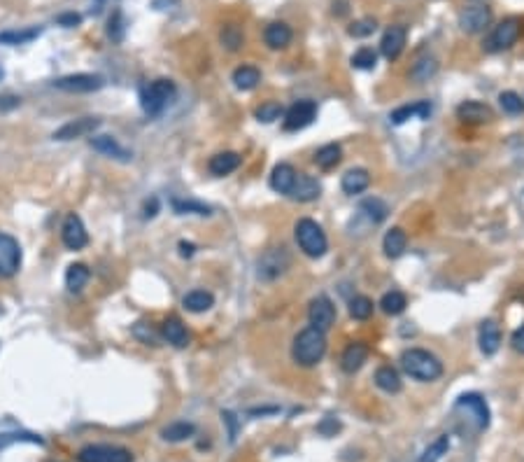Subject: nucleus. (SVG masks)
Instances as JSON below:
<instances>
[{
    "label": "nucleus",
    "mask_w": 524,
    "mask_h": 462,
    "mask_svg": "<svg viewBox=\"0 0 524 462\" xmlns=\"http://www.w3.org/2000/svg\"><path fill=\"white\" fill-rule=\"evenodd\" d=\"M401 369L410 378L422 383H431L436 378L443 376V362L438 359L434 352L424 348H408L401 352Z\"/></svg>",
    "instance_id": "f257e3e1"
},
{
    "label": "nucleus",
    "mask_w": 524,
    "mask_h": 462,
    "mask_svg": "<svg viewBox=\"0 0 524 462\" xmlns=\"http://www.w3.org/2000/svg\"><path fill=\"white\" fill-rule=\"evenodd\" d=\"M324 352H326V336L322 330H317V327H312V325L296 334V339L292 343V357H294V362L301 367L319 364Z\"/></svg>",
    "instance_id": "f03ea898"
},
{
    "label": "nucleus",
    "mask_w": 524,
    "mask_h": 462,
    "mask_svg": "<svg viewBox=\"0 0 524 462\" xmlns=\"http://www.w3.org/2000/svg\"><path fill=\"white\" fill-rule=\"evenodd\" d=\"M296 243H299V248L312 259L324 257L328 250L324 229L315 220H310V217H303V220L296 222Z\"/></svg>",
    "instance_id": "7ed1b4c3"
},
{
    "label": "nucleus",
    "mask_w": 524,
    "mask_h": 462,
    "mask_svg": "<svg viewBox=\"0 0 524 462\" xmlns=\"http://www.w3.org/2000/svg\"><path fill=\"white\" fill-rule=\"evenodd\" d=\"M175 94H177V87H175L173 80L161 78V80L149 82L140 94L142 110H145L149 117H159L166 110V105L175 98Z\"/></svg>",
    "instance_id": "20e7f679"
},
{
    "label": "nucleus",
    "mask_w": 524,
    "mask_h": 462,
    "mask_svg": "<svg viewBox=\"0 0 524 462\" xmlns=\"http://www.w3.org/2000/svg\"><path fill=\"white\" fill-rule=\"evenodd\" d=\"M292 266V255L289 250L284 246H275V248H268L264 255L259 257V264H257V273L261 280H277L280 275L287 273V268Z\"/></svg>",
    "instance_id": "39448f33"
},
{
    "label": "nucleus",
    "mask_w": 524,
    "mask_h": 462,
    "mask_svg": "<svg viewBox=\"0 0 524 462\" xmlns=\"http://www.w3.org/2000/svg\"><path fill=\"white\" fill-rule=\"evenodd\" d=\"M522 33V21L518 16H510V19H503L498 26H494V31L489 33L487 40H485V52L489 54H496V52H503V49H510L515 42H518Z\"/></svg>",
    "instance_id": "423d86ee"
},
{
    "label": "nucleus",
    "mask_w": 524,
    "mask_h": 462,
    "mask_svg": "<svg viewBox=\"0 0 524 462\" xmlns=\"http://www.w3.org/2000/svg\"><path fill=\"white\" fill-rule=\"evenodd\" d=\"M21 246L10 233L0 231V280L14 278L21 268Z\"/></svg>",
    "instance_id": "0eeeda50"
},
{
    "label": "nucleus",
    "mask_w": 524,
    "mask_h": 462,
    "mask_svg": "<svg viewBox=\"0 0 524 462\" xmlns=\"http://www.w3.org/2000/svg\"><path fill=\"white\" fill-rule=\"evenodd\" d=\"M80 462H133V453L109 443H89L77 453Z\"/></svg>",
    "instance_id": "6e6552de"
},
{
    "label": "nucleus",
    "mask_w": 524,
    "mask_h": 462,
    "mask_svg": "<svg viewBox=\"0 0 524 462\" xmlns=\"http://www.w3.org/2000/svg\"><path fill=\"white\" fill-rule=\"evenodd\" d=\"M103 84H105V80L100 78V75L75 73V75H65V78H58L54 82V87L65 91V94H91V91H98Z\"/></svg>",
    "instance_id": "1a4fd4ad"
},
{
    "label": "nucleus",
    "mask_w": 524,
    "mask_h": 462,
    "mask_svg": "<svg viewBox=\"0 0 524 462\" xmlns=\"http://www.w3.org/2000/svg\"><path fill=\"white\" fill-rule=\"evenodd\" d=\"M317 117V103L315 100H299L294 103L289 110L284 112V131H301L315 122Z\"/></svg>",
    "instance_id": "9d476101"
},
{
    "label": "nucleus",
    "mask_w": 524,
    "mask_h": 462,
    "mask_svg": "<svg viewBox=\"0 0 524 462\" xmlns=\"http://www.w3.org/2000/svg\"><path fill=\"white\" fill-rule=\"evenodd\" d=\"M61 241H63V246L68 248V250H73V252H77V250H82V248H87L89 246V233H87V226H84V222H82V217L80 215H75V213H70L63 220V226H61Z\"/></svg>",
    "instance_id": "9b49d317"
},
{
    "label": "nucleus",
    "mask_w": 524,
    "mask_h": 462,
    "mask_svg": "<svg viewBox=\"0 0 524 462\" xmlns=\"http://www.w3.org/2000/svg\"><path fill=\"white\" fill-rule=\"evenodd\" d=\"M308 320L312 327H317V330H322V332L331 330V325L336 322V306L326 294H319V297L310 301Z\"/></svg>",
    "instance_id": "f8f14e48"
},
{
    "label": "nucleus",
    "mask_w": 524,
    "mask_h": 462,
    "mask_svg": "<svg viewBox=\"0 0 524 462\" xmlns=\"http://www.w3.org/2000/svg\"><path fill=\"white\" fill-rule=\"evenodd\" d=\"M489 21H492V10L487 5H471L459 12V28L471 36L483 33L489 26Z\"/></svg>",
    "instance_id": "ddd939ff"
},
{
    "label": "nucleus",
    "mask_w": 524,
    "mask_h": 462,
    "mask_svg": "<svg viewBox=\"0 0 524 462\" xmlns=\"http://www.w3.org/2000/svg\"><path fill=\"white\" fill-rule=\"evenodd\" d=\"M454 409L469 411L471 418L476 420L478 430H487V427H489V409H487V401L480 397L478 392L461 394V397L457 399V404H454Z\"/></svg>",
    "instance_id": "4468645a"
},
{
    "label": "nucleus",
    "mask_w": 524,
    "mask_h": 462,
    "mask_svg": "<svg viewBox=\"0 0 524 462\" xmlns=\"http://www.w3.org/2000/svg\"><path fill=\"white\" fill-rule=\"evenodd\" d=\"M100 126V120L98 117H80V120H73L63 124L61 129L54 131V140H75V138H84L89 136V133H94L96 129Z\"/></svg>",
    "instance_id": "2eb2a0df"
},
{
    "label": "nucleus",
    "mask_w": 524,
    "mask_h": 462,
    "mask_svg": "<svg viewBox=\"0 0 524 462\" xmlns=\"http://www.w3.org/2000/svg\"><path fill=\"white\" fill-rule=\"evenodd\" d=\"M405 40H408V31H405V26H390L385 31L383 40H380V52H383L387 61H396V58L403 54Z\"/></svg>",
    "instance_id": "dca6fc26"
},
{
    "label": "nucleus",
    "mask_w": 524,
    "mask_h": 462,
    "mask_svg": "<svg viewBox=\"0 0 524 462\" xmlns=\"http://www.w3.org/2000/svg\"><path fill=\"white\" fill-rule=\"evenodd\" d=\"M319 194H322V184H319V180H315L312 175H306V173H296V182L289 191V196L294 201L310 204V201L319 199Z\"/></svg>",
    "instance_id": "f3484780"
},
{
    "label": "nucleus",
    "mask_w": 524,
    "mask_h": 462,
    "mask_svg": "<svg viewBox=\"0 0 524 462\" xmlns=\"http://www.w3.org/2000/svg\"><path fill=\"white\" fill-rule=\"evenodd\" d=\"M457 117L466 124H485L494 117L492 107L480 103V100H464L461 105H457Z\"/></svg>",
    "instance_id": "a211bd4d"
},
{
    "label": "nucleus",
    "mask_w": 524,
    "mask_h": 462,
    "mask_svg": "<svg viewBox=\"0 0 524 462\" xmlns=\"http://www.w3.org/2000/svg\"><path fill=\"white\" fill-rule=\"evenodd\" d=\"M368 352H370V350H368L366 343H361V341L350 343V346L343 350V357H341L343 372H345V374L359 372V369L363 367V362H366V359H368Z\"/></svg>",
    "instance_id": "6ab92c4d"
},
{
    "label": "nucleus",
    "mask_w": 524,
    "mask_h": 462,
    "mask_svg": "<svg viewBox=\"0 0 524 462\" xmlns=\"http://www.w3.org/2000/svg\"><path fill=\"white\" fill-rule=\"evenodd\" d=\"M91 147H94L96 152L109 157V159H117V162H131V159H133V154L129 152V149H126L124 145H119L117 138H112V136H94V138H91Z\"/></svg>",
    "instance_id": "aec40b11"
},
{
    "label": "nucleus",
    "mask_w": 524,
    "mask_h": 462,
    "mask_svg": "<svg viewBox=\"0 0 524 462\" xmlns=\"http://www.w3.org/2000/svg\"><path fill=\"white\" fill-rule=\"evenodd\" d=\"M161 336H164L168 343H171V346H175V348H187L189 346V332H187V327H184L180 317H175V315L166 317V320H164V325H161Z\"/></svg>",
    "instance_id": "412c9836"
},
{
    "label": "nucleus",
    "mask_w": 524,
    "mask_h": 462,
    "mask_svg": "<svg viewBox=\"0 0 524 462\" xmlns=\"http://www.w3.org/2000/svg\"><path fill=\"white\" fill-rule=\"evenodd\" d=\"M429 115H431V103H429V100H417V103L396 107L390 120H392V124L401 126L408 120H429Z\"/></svg>",
    "instance_id": "4be33fe9"
},
{
    "label": "nucleus",
    "mask_w": 524,
    "mask_h": 462,
    "mask_svg": "<svg viewBox=\"0 0 524 462\" xmlns=\"http://www.w3.org/2000/svg\"><path fill=\"white\" fill-rule=\"evenodd\" d=\"M292 38H294V31H292L289 23H284V21L268 23L266 31H264V40H266V45L270 49H284V47H289Z\"/></svg>",
    "instance_id": "5701e85b"
},
{
    "label": "nucleus",
    "mask_w": 524,
    "mask_h": 462,
    "mask_svg": "<svg viewBox=\"0 0 524 462\" xmlns=\"http://www.w3.org/2000/svg\"><path fill=\"white\" fill-rule=\"evenodd\" d=\"M242 164V159L238 152H219L208 162V171L217 175V178H224V175H231L233 171H238Z\"/></svg>",
    "instance_id": "b1692460"
},
{
    "label": "nucleus",
    "mask_w": 524,
    "mask_h": 462,
    "mask_svg": "<svg viewBox=\"0 0 524 462\" xmlns=\"http://www.w3.org/2000/svg\"><path fill=\"white\" fill-rule=\"evenodd\" d=\"M294 182H296V168L292 164H277L273 168V173H270V187H273L277 194L289 196Z\"/></svg>",
    "instance_id": "393cba45"
},
{
    "label": "nucleus",
    "mask_w": 524,
    "mask_h": 462,
    "mask_svg": "<svg viewBox=\"0 0 524 462\" xmlns=\"http://www.w3.org/2000/svg\"><path fill=\"white\" fill-rule=\"evenodd\" d=\"M478 343H480L483 355H494L498 350V346H501V330H498V325L494 320H485L480 325Z\"/></svg>",
    "instance_id": "a878e982"
},
{
    "label": "nucleus",
    "mask_w": 524,
    "mask_h": 462,
    "mask_svg": "<svg viewBox=\"0 0 524 462\" xmlns=\"http://www.w3.org/2000/svg\"><path fill=\"white\" fill-rule=\"evenodd\" d=\"M368 184H370V173L366 171V168H350V171L343 175L341 187H343L345 194L354 196V194H361V191H366Z\"/></svg>",
    "instance_id": "bb28decb"
},
{
    "label": "nucleus",
    "mask_w": 524,
    "mask_h": 462,
    "mask_svg": "<svg viewBox=\"0 0 524 462\" xmlns=\"http://www.w3.org/2000/svg\"><path fill=\"white\" fill-rule=\"evenodd\" d=\"M405 248H408V236H405V231L401 229V226H392V229L387 231L385 238H383L385 255L390 259H396V257L403 255Z\"/></svg>",
    "instance_id": "cd10ccee"
},
{
    "label": "nucleus",
    "mask_w": 524,
    "mask_h": 462,
    "mask_svg": "<svg viewBox=\"0 0 524 462\" xmlns=\"http://www.w3.org/2000/svg\"><path fill=\"white\" fill-rule=\"evenodd\" d=\"M89 278H91V271H89L87 264H82V262L70 264V266H68V271H65V288H68V292L80 294L84 288H87Z\"/></svg>",
    "instance_id": "c85d7f7f"
},
{
    "label": "nucleus",
    "mask_w": 524,
    "mask_h": 462,
    "mask_svg": "<svg viewBox=\"0 0 524 462\" xmlns=\"http://www.w3.org/2000/svg\"><path fill=\"white\" fill-rule=\"evenodd\" d=\"M182 304L189 313H205V310L215 306V297L208 290H191L184 294Z\"/></svg>",
    "instance_id": "c756f323"
},
{
    "label": "nucleus",
    "mask_w": 524,
    "mask_h": 462,
    "mask_svg": "<svg viewBox=\"0 0 524 462\" xmlns=\"http://www.w3.org/2000/svg\"><path fill=\"white\" fill-rule=\"evenodd\" d=\"M359 215L368 224H380V222L387 220V215H390V208H387L385 201H380V199H366V201H361Z\"/></svg>",
    "instance_id": "7c9ffc66"
},
{
    "label": "nucleus",
    "mask_w": 524,
    "mask_h": 462,
    "mask_svg": "<svg viewBox=\"0 0 524 462\" xmlns=\"http://www.w3.org/2000/svg\"><path fill=\"white\" fill-rule=\"evenodd\" d=\"M231 80L235 84V89L240 91H252L261 82V70L255 68V65H238V68L233 70Z\"/></svg>",
    "instance_id": "2f4dec72"
},
{
    "label": "nucleus",
    "mask_w": 524,
    "mask_h": 462,
    "mask_svg": "<svg viewBox=\"0 0 524 462\" xmlns=\"http://www.w3.org/2000/svg\"><path fill=\"white\" fill-rule=\"evenodd\" d=\"M375 385L380 390H385V392H390V394H396L401 390V376H399V372H396L394 367H390V364H385V367H380L378 372H375Z\"/></svg>",
    "instance_id": "473e14b6"
},
{
    "label": "nucleus",
    "mask_w": 524,
    "mask_h": 462,
    "mask_svg": "<svg viewBox=\"0 0 524 462\" xmlns=\"http://www.w3.org/2000/svg\"><path fill=\"white\" fill-rule=\"evenodd\" d=\"M343 159V149L338 142H328V145L319 147L317 154H315V164L322 168V171H331V168H336L338 164H341Z\"/></svg>",
    "instance_id": "72a5a7b5"
},
{
    "label": "nucleus",
    "mask_w": 524,
    "mask_h": 462,
    "mask_svg": "<svg viewBox=\"0 0 524 462\" xmlns=\"http://www.w3.org/2000/svg\"><path fill=\"white\" fill-rule=\"evenodd\" d=\"M193 432H196L193 423H187V420H175V423L166 425L161 430V439L177 443V441H184V439H189V436H193Z\"/></svg>",
    "instance_id": "f704fd0d"
},
{
    "label": "nucleus",
    "mask_w": 524,
    "mask_h": 462,
    "mask_svg": "<svg viewBox=\"0 0 524 462\" xmlns=\"http://www.w3.org/2000/svg\"><path fill=\"white\" fill-rule=\"evenodd\" d=\"M447 451H450V436L447 434H441L438 439H434L424 448V453L417 458V462H438L443 456H447Z\"/></svg>",
    "instance_id": "c9c22d12"
},
{
    "label": "nucleus",
    "mask_w": 524,
    "mask_h": 462,
    "mask_svg": "<svg viewBox=\"0 0 524 462\" xmlns=\"http://www.w3.org/2000/svg\"><path fill=\"white\" fill-rule=\"evenodd\" d=\"M405 306H408V299H405V294L399 290L387 292L385 297L380 299V308H383L387 315H401Z\"/></svg>",
    "instance_id": "e433bc0d"
},
{
    "label": "nucleus",
    "mask_w": 524,
    "mask_h": 462,
    "mask_svg": "<svg viewBox=\"0 0 524 462\" xmlns=\"http://www.w3.org/2000/svg\"><path fill=\"white\" fill-rule=\"evenodd\" d=\"M219 40H222V45L229 49V52H238L245 45V33L240 26H235V23H226L222 33H219Z\"/></svg>",
    "instance_id": "4c0bfd02"
},
{
    "label": "nucleus",
    "mask_w": 524,
    "mask_h": 462,
    "mask_svg": "<svg viewBox=\"0 0 524 462\" xmlns=\"http://www.w3.org/2000/svg\"><path fill=\"white\" fill-rule=\"evenodd\" d=\"M436 73H438V61L431 56H424V58H419V61H415V65L410 68V80L427 82L429 78H434Z\"/></svg>",
    "instance_id": "58836bf2"
},
{
    "label": "nucleus",
    "mask_w": 524,
    "mask_h": 462,
    "mask_svg": "<svg viewBox=\"0 0 524 462\" xmlns=\"http://www.w3.org/2000/svg\"><path fill=\"white\" fill-rule=\"evenodd\" d=\"M12 443H38V446H45V439L40 434H31V432H5L0 434V448H7Z\"/></svg>",
    "instance_id": "ea45409f"
},
{
    "label": "nucleus",
    "mask_w": 524,
    "mask_h": 462,
    "mask_svg": "<svg viewBox=\"0 0 524 462\" xmlns=\"http://www.w3.org/2000/svg\"><path fill=\"white\" fill-rule=\"evenodd\" d=\"M173 210L177 215H210V206L200 204V201H187V199H173Z\"/></svg>",
    "instance_id": "a19ab883"
},
{
    "label": "nucleus",
    "mask_w": 524,
    "mask_h": 462,
    "mask_svg": "<svg viewBox=\"0 0 524 462\" xmlns=\"http://www.w3.org/2000/svg\"><path fill=\"white\" fill-rule=\"evenodd\" d=\"M378 63V52L373 47H361L352 54V65L359 70H373Z\"/></svg>",
    "instance_id": "79ce46f5"
},
{
    "label": "nucleus",
    "mask_w": 524,
    "mask_h": 462,
    "mask_svg": "<svg viewBox=\"0 0 524 462\" xmlns=\"http://www.w3.org/2000/svg\"><path fill=\"white\" fill-rule=\"evenodd\" d=\"M373 301H370L368 297H363V294H359V297L350 299V315L354 317V320H368L370 315H373Z\"/></svg>",
    "instance_id": "37998d69"
},
{
    "label": "nucleus",
    "mask_w": 524,
    "mask_h": 462,
    "mask_svg": "<svg viewBox=\"0 0 524 462\" xmlns=\"http://www.w3.org/2000/svg\"><path fill=\"white\" fill-rule=\"evenodd\" d=\"M40 28H26V31H7L0 33V42L3 45H26V42L36 40L40 36Z\"/></svg>",
    "instance_id": "c03bdc74"
},
{
    "label": "nucleus",
    "mask_w": 524,
    "mask_h": 462,
    "mask_svg": "<svg viewBox=\"0 0 524 462\" xmlns=\"http://www.w3.org/2000/svg\"><path fill=\"white\" fill-rule=\"evenodd\" d=\"M282 115H284V110H282V105L277 103V100H266V103H261L257 110H255V117H257L259 122H264V124H270V122L280 120Z\"/></svg>",
    "instance_id": "a18cd8bd"
},
{
    "label": "nucleus",
    "mask_w": 524,
    "mask_h": 462,
    "mask_svg": "<svg viewBox=\"0 0 524 462\" xmlns=\"http://www.w3.org/2000/svg\"><path fill=\"white\" fill-rule=\"evenodd\" d=\"M375 31H378V21L373 16H363V19L352 21L348 26V33L352 38H368V36H373Z\"/></svg>",
    "instance_id": "49530a36"
},
{
    "label": "nucleus",
    "mask_w": 524,
    "mask_h": 462,
    "mask_svg": "<svg viewBox=\"0 0 524 462\" xmlns=\"http://www.w3.org/2000/svg\"><path fill=\"white\" fill-rule=\"evenodd\" d=\"M498 103H501L503 112H508V115H522L524 112V98L520 94H515V91H501Z\"/></svg>",
    "instance_id": "de8ad7c7"
},
{
    "label": "nucleus",
    "mask_w": 524,
    "mask_h": 462,
    "mask_svg": "<svg viewBox=\"0 0 524 462\" xmlns=\"http://www.w3.org/2000/svg\"><path fill=\"white\" fill-rule=\"evenodd\" d=\"M107 36L112 42H122L124 36H126V21H124V14L122 10H114L112 16H109L107 21Z\"/></svg>",
    "instance_id": "09e8293b"
},
{
    "label": "nucleus",
    "mask_w": 524,
    "mask_h": 462,
    "mask_svg": "<svg viewBox=\"0 0 524 462\" xmlns=\"http://www.w3.org/2000/svg\"><path fill=\"white\" fill-rule=\"evenodd\" d=\"M317 430L319 432H322L324 436H333L338 430H341V423H338V420L336 418H331V416H326L324 420H322V423H319L317 425Z\"/></svg>",
    "instance_id": "8fccbe9b"
},
{
    "label": "nucleus",
    "mask_w": 524,
    "mask_h": 462,
    "mask_svg": "<svg viewBox=\"0 0 524 462\" xmlns=\"http://www.w3.org/2000/svg\"><path fill=\"white\" fill-rule=\"evenodd\" d=\"M222 418H224V423L229 425V439L235 441V434H238V420H235L231 411H222Z\"/></svg>",
    "instance_id": "3c124183"
},
{
    "label": "nucleus",
    "mask_w": 524,
    "mask_h": 462,
    "mask_svg": "<svg viewBox=\"0 0 524 462\" xmlns=\"http://www.w3.org/2000/svg\"><path fill=\"white\" fill-rule=\"evenodd\" d=\"M58 23H61V26H65V28L80 26V23H82V16H80V14H75V12H68V14H61V16H58Z\"/></svg>",
    "instance_id": "603ef678"
},
{
    "label": "nucleus",
    "mask_w": 524,
    "mask_h": 462,
    "mask_svg": "<svg viewBox=\"0 0 524 462\" xmlns=\"http://www.w3.org/2000/svg\"><path fill=\"white\" fill-rule=\"evenodd\" d=\"M21 98L16 96H0V112H7V110H14V107H19Z\"/></svg>",
    "instance_id": "864d4df0"
},
{
    "label": "nucleus",
    "mask_w": 524,
    "mask_h": 462,
    "mask_svg": "<svg viewBox=\"0 0 524 462\" xmlns=\"http://www.w3.org/2000/svg\"><path fill=\"white\" fill-rule=\"evenodd\" d=\"M510 343H513V348H515V350H518V352H522V355H524V325L520 327L518 332L513 334Z\"/></svg>",
    "instance_id": "5fc2aeb1"
},
{
    "label": "nucleus",
    "mask_w": 524,
    "mask_h": 462,
    "mask_svg": "<svg viewBox=\"0 0 524 462\" xmlns=\"http://www.w3.org/2000/svg\"><path fill=\"white\" fill-rule=\"evenodd\" d=\"M156 210H159V199L156 196H151L147 204H145V217H154L156 215Z\"/></svg>",
    "instance_id": "6e6d98bb"
},
{
    "label": "nucleus",
    "mask_w": 524,
    "mask_h": 462,
    "mask_svg": "<svg viewBox=\"0 0 524 462\" xmlns=\"http://www.w3.org/2000/svg\"><path fill=\"white\" fill-rule=\"evenodd\" d=\"M193 252H196V246H193V243H187V241L180 243V255L182 257H193Z\"/></svg>",
    "instance_id": "4d7b16f0"
},
{
    "label": "nucleus",
    "mask_w": 524,
    "mask_h": 462,
    "mask_svg": "<svg viewBox=\"0 0 524 462\" xmlns=\"http://www.w3.org/2000/svg\"><path fill=\"white\" fill-rule=\"evenodd\" d=\"M105 5V0H96V12H100V7Z\"/></svg>",
    "instance_id": "13d9d810"
},
{
    "label": "nucleus",
    "mask_w": 524,
    "mask_h": 462,
    "mask_svg": "<svg viewBox=\"0 0 524 462\" xmlns=\"http://www.w3.org/2000/svg\"><path fill=\"white\" fill-rule=\"evenodd\" d=\"M3 75H5V73H3V68H0V80H3Z\"/></svg>",
    "instance_id": "bf43d9fd"
}]
</instances>
